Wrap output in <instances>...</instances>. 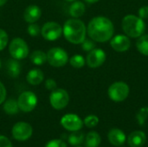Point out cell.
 Instances as JSON below:
<instances>
[{
	"label": "cell",
	"instance_id": "1",
	"mask_svg": "<svg viewBox=\"0 0 148 147\" xmlns=\"http://www.w3.org/2000/svg\"><path fill=\"white\" fill-rule=\"evenodd\" d=\"M87 32L95 42H105L110 40L114 35V24L105 16H96L90 20L88 24Z\"/></svg>",
	"mask_w": 148,
	"mask_h": 147
},
{
	"label": "cell",
	"instance_id": "2",
	"mask_svg": "<svg viewBox=\"0 0 148 147\" xmlns=\"http://www.w3.org/2000/svg\"><path fill=\"white\" fill-rule=\"evenodd\" d=\"M87 28L82 21L78 18H71L65 22L62 34L67 41L73 44H81L86 39Z\"/></svg>",
	"mask_w": 148,
	"mask_h": 147
},
{
	"label": "cell",
	"instance_id": "3",
	"mask_svg": "<svg viewBox=\"0 0 148 147\" xmlns=\"http://www.w3.org/2000/svg\"><path fill=\"white\" fill-rule=\"evenodd\" d=\"M121 26L125 34L133 38L141 36L146 29V24L143 19L134 15L126 16L122 20Z\"/></svg>",
	"mask_w": 148,
	"mask_h": 147
},
{
	"label": "cell",
	"instance_id": "4",
	"mask_svg": "<svg viewBox=\"0 0 148 147\" xmlns=\"http://www.w3.org/2000/svg\"><path fill=\"white\" fill-rule=\"evenodd\" d=\"M69 55L67 52L59 47L50 49L47 53V62L49 65L56 68H61L67 64Z\"/></svg>",
	"mask_w": 148,
	"mask_h": 147
},
{
	"label": "cell",
	"instance_id": "5",
	"mask_svg": "<svg viewBox=\"0 0 148 147\" xmlns=\"http://www.w3.org/2000/svg\"><path fill=\"white\" fill-rule=\"evenodd\" d=\"M9 52L12 58L23 60L29 55V46L23 39L16 37L10 42L9 45Z\"/></svg>",
	"mask_w": 148,
	"mask_h": 147
},
{
	"label": "cell",
	"instance_id": "6",
	"mask_svg": "<svg viewBox=\"0 0 148 147\" xmlns=\"http://www.w3.org/2000/svg\"><path fill=\"white\" fill-rule=\"evenodd\" d=\"M109 98L115 101L121 102L125 101L129 94V87L127 83L123 81H117L113 83L108 91Z\"/></svg>",
	"mask_w": 148,
	"mask_h": 147
},
{
	"label": "cell",
	"instance_id": "7",
	"mask_svg": "<svg viewBox=\"0 0 148 147\" xmlns=\"http://www.w3.org/2000/svg\"><path fill=\"white\" fill-rule=\"evenodd\" d=\"M49 102L54 109L62 110L68 106L69 102V95L65 89L56 88L50 94Z\"/></svg>",
	"mask_w": 148,
	"mask_h": 147
},
{
	"label": "cell",
	"instance_id": "8",
	"mask_svg": "<svg viewBox=\"0 0 148 147\" xmlns=\"http://www.w3.org/2000/svg\"><path fill=\"white\" fill-rule=\"evenodd\" d=\"M17 104L19 110L24 113H29L36 108L37 105V97L33 92H23L18 97Z\"/></svg>",
	"mask_w": 148,
	"mask_h": 147
},
{
	"label": "cell",
	"instance_id": "9",
	"mask_svg": "<svg viewBox=\"0 0 148 147\" xmlns=\"http://www.w3.org/2000/svg\"><path fill=\"white\" fill-rule=\"evenodd\" d=\"M42 37L47 41H56L62 34V27L56 22H48L41 29Z\"/></svg>",
	"mask_w": 148,
	"mask_h": 147
},
{
	"label": "cell",
	"instance_id": "10",
	"mask_svg": "<svg viewBox=\"0 0 148 147\" xmlns=\"http://www.w3.org/2000/svg\"><path fill=\"white\" fill-rule=\"evenodd\" d=\"M33 133V129L29 123L17 122L16 123L11 130L12 137L18 141H25L29 139Z\"/></svg>",
	"mask_w": 148,
	"mask_h": 147
},
{
	"label": "cell",
	"instance_id": "11",
	"mask_svg": "<svg viewBox=\"0 0 148 147\" xmlns=\"http://www.w3.org/2000/svg\"><path fill=\"white\" fill-rule=\"evenodd\" d=\"M61 125L68 131L75 132L82 128L83 121L78 115L74 113H68L61 119Z\"/></svg>",
	"mask_w": 148,
	"mask_h": 147
},
{
	"label": "cell",
	"instance_id": "12",
	"mask_svg": "<svg viewBox=\"0 0 148 147\" xmlns=\"http://www.w3.org/2000/svg\"><path fill=\"white\" fill-rule=\"evenodd\" d=\"M106 61V53L101 49H94L87 55V65L89 68H95L101 66Z\"/></svg>",
	"mask_w": 148,
	"mask_h": 147
},
{
	"label": "cell",
	"instance_id": "13",
	"mask_svg": "<svg viewBox=\"0 0 148 147\" xmlns=\"http://www.w3.org/2000/svg\"><path fill=\"white\" fill-rule=\"evenodd\" d=\"M110 45L117 52H125L129 49L131 42L128 36L124 35H117L111 40Z\"/></svg>",
	"mask_w": 148,
	"mask_h": 147
},
{
	"label": "cell",
	"instance_id": "14",
	"mask_svg": "<svg viewBox=\"0 0 148 147\" xmlns=\"http://www.w3.org/2000/svg\"><path fill=\"white\" fill-rule=\"evenodd\" d=\"M42 16V10L40 9L39 6L31 4L29 5L23 12V18L25 22L28 23H36L37 20L40 19Z\"/></svg>",
	"mask_w": 148,
	"mask_h": 147
},
{
	"label": "cell",
	"instance_id": "15",
	"mask_svg": "<svg viewBox=\"0 0 148 147\" xmlns=\"http://www.w3.org/2000/svg\"><path fill=\"white\" fill-rule=\"evenodd\" d=\"M108 138L111 145L114 146H122L127 139L125 133L119 128H113L109 131L108 134Z\"/></svg>",
	"mask_w": 148,
	"mask_h": 147
},
{
	"label": "cell",
	"instance_id": "16",
	"mask_svg": "<svg viewBox=\"0 0 148 147\" xmlns=\"http://www.w3.org/2000/svg\"><path fill=\"white\" fill-rule=\"evenodd\" d=\"M147 141V135L142 131L133 132L127 139V143L130 147H142Z\"/></svg>",
	"mask_w": 148,
	"mask_h": 147
},
{
	"label": "cell",
	"instance_id": "17",
	"mask_svg": "<svg viewBox=\"0 0 148 147\" xmlns=\"http://www.w3.org/2000/svg\"><path fill=\"white\" fill-rule=\"evenodd\" d=\"M43 79H44V74L39 68L30 69L26 75V81L30 85H33V86H37L41 84Z\"/></svg>",
	"mask_w": 148,
	"mask_h": 147
},
{
	"label": "cell",
	"instance_id": "18",
	"mask_svg": "<svg viewBox=\"0 0 148 147\" xmlns=\"http://www.w3.org/2000/svg\"><path fill=\"white\" fill-rule=\"evenodd\" d=\"M6 69L8 75L12 78H16L21 73L22 66L16 59H10L6 62Z\"/></svg>",
	"mask_w": 148,
	"mask_h": 147
},
{
	"label": "cell",
	"instance_id": "19",
	"mask_svg": "<svg viewBox=\"0 0 148 147\" xmlns=\"http://www.w3.org/2000/svg\"><path fill=\"white\" fill-rule=\"evenodd\" d=\"M85 10H86V7L82 2L74 1L73 3L69 7V15L73 18H78L83 16V14L85 13Z\"/></svg>",
	"mask_w": 148,
	"mask_h": 147
},
{
	"label": "cell",
	"instance_id": "20",
	"mask_svg": "<svg viewBox=\"0 0 148 147\" xmlns=\"http://www.w3.org/2000/svg\"><path fill=\"white\" fill-rule=\"evenodd\" d=\"M101 139L98 133L89 132L85 138L86 147H98L101 144Z\"/></svg>",
	"mask_w": 148,
	"mask_h": 147
},
{
	"label": "cell",
	"instance_id": "21",
	"mask_svg": "<svg viewBox=\"0 0 148 147\" xmlns=\"http://www.w3.org/2000/svg\"><path fill=\"white\" fill-rule=\"evenodd\" d=\"M30 61L35 65H43L47 62V54L42 50H35L30 55Z\"/></svg>",
	"mask_w": 148,
	"mask_h": 147
},
{
	"label": "cell",
	"instance_id": "22",
	"mask_svg": "<svg viewBox=\"0 0 148 147\" xmlns=\"http://www.w3.org/2000/svg\"><path fill=\"white\" fill-rule=\"evenodd\" d=\"M19 107L17 104V101L14 99H9L7 100L3 104V111L10 115H13L18 113Z\"/></svg>",
	"mask_w": 148,
	"mask_h": 147
},
{
	"label": "cell",
	"instance_id": "23",
	"mask_svg": "<svg viewBox=\"0 0 148 147\" xmlns=\"http://www.w3.org/2000/svg\"><path fill=\"white\" fill-rule=\"evenodd\" d=\"M84 138H85V135L83 133L80 132L79 131H75V132H73L69 136V143L71 145V146H80L81 144L83 143L84 141Z\"/></svg>",
	"mask_w": 148,
	"mask_h": 147
},
{
	"label": "cell",
	"instance_id": "24",
	"mask_svg": "<svg viewBox=\"0 0 148 147\" xmlns=\"http://www.w3.org/2000/svg\"><path fill=\"white\" fill-rule=\"evenodd\" d=\"M136 47L140 53L148 56V35H144L139 37L136 42Z\"/></svg>",
	"mask_w": 148,
	"mask_h": 147
},
{
	"label": "cell",
	"instance_id": "25",
	"mask_svg": "<svg viewBox=\"0 0 148 147\" xmlns=\"http://www.w3.org/2000/svg\"><path fill=\"white\" fill-rule=\"evenodd\" d=\"M85 59L82 55H75L70 57L69 59V63L72 67L75 68H81L85 65Z\"/></svg>",
	"mask_w": 148,
	"mask_h": 147
},
{
	"label": "cell",
	"instance_id": "26",
	"mask_svg": "<svg viewBox=\"0 0 148 147\" xmlns=\"http://www.w3.org/2000/svg\"><path fill=\"white\" fill-rule=\"evenodd\" d=\"M148 118V107H145L140 108V110L138 112L137 115H136V119L140 124V126H143L146 122V120Z\"/></svg>",
	"mask_w": 148,
	"mask_h": 147
},
{
	"label": "cell",
	"instance_id": "27",
	"mask_svg": "<svg viewBox=\"0 0 148 147\" xmlns=\"http://www.w3.org/2000/svg\"><path fill=\"white\" fill-rule=\"evenodd\" d=\"M83 123H84V125H85L87 127H88V128H93V127H95V126H96L98 125V123H99V119H98L97 116L91 114V115H88V116H87V117L85 118Z\"/></svg>",
	"mask_w": 148,
	"mask_h": 147
},
{
	"label": "cell",
	"instance_id": "28",
	"mask_svg": "<svg viewBox=\"0 0 148 147\" xmlns=\"http://www.w3.org/2000/svg\"><path fill=\"white\" fill-rule=\"evenodd\" d=\"M27 31L29 34V36L34 37V36H37L41 33V28L38 24L33 23H29V25L27 28Z\"/></svg>",
	"mask_w": 148,
	"mask_h": 147
},
{
	"label": "cell",
	"instance_id": "29",
	"mask_svg": "<svg viewBox=\"0 0 148 147\" xmlns=\"http://www.w3.org/2000/svg\"><path fill=\"white\" fill-rule=\"evenodd\" d=\"M82 48L86 52H89V51L93 50L94 49H95V41L92 40V39H85L82 42Z\"/></svg>",
	"mask_w": 148,
	"mask_h": 147
},
{
	"label": "cell",
	"instance_id": "30",
	"mask_svg": "<svg viewBox=\"0 0 148 147\" xmlns=\"http://www.w3.org/2000/svg\"><path fill=\"white\" fill-rule=\"evenodd\" d=\"M8 41H9L8 34L6 33L5 30L0 29V51L5 49V47L8 44Z\"/></svg>",
	"mask_w": 148,
	"mask_h": 147
},
{
	"label": "cell",
	"instance_id": "31",
	"mask_svg": "<svg viewBox=\"0 0 148 147\" xmlns=\"http://www.w3.org/2000/svg\"><path fill=\"white\" fill-rule=\"evenodd\" d=\"M45 147H67V145L61 139H52L46 144Z\"/></svg>",
	"mask_w": 148,
	"mask_h": 147
},
{
	"label": "cell",
	"instance_id": "32",
	"mask_svg": "<svg viewBox=\"0 0 148 147\" xmlns=\"http://www.w3.org/2000/svg\"><path fill=\"white\" fill-rule=\"evenodd\" d=\"M56 81L53 79H47L46 81H45V88L48 89V90H50V91H53L56 88Z\"/></svg>",
	"mask_w": 148,
	"mask_h": 147
},
{
	"label": "cell",
	"instance_id": "33",
	"mask_svg": "<svg viewBox=\"0 0 148 147\" xmlns=\"http://www.w3.org/2000/svg\"><path fill=\"white\" fill-rule=\"evenodd\" d=\"M0 147H13L11 142L5 136L0 135Z\"/></svg>",
	"mask_w": 148,
	"mask_h": 147
},
{
	"label": "cell",
	"instance_id": "34",
	"mask_svg": "<svg viewBox=\"0 0 148 147\" xmlns=\"http://www.w3.org/2000/svg\"><path fill=\"white\" fill-rule=\"evenodd\" d=\"M139 16L141 19L148 18V6H142L139 10Z\"/></svg>",
	"mask_w": 148,
	"mask_h": 147
},
{
	"label": "cell",
	"instance_id": "35",
	"mask_svg": "<svg viewBox=\"0 0 148 147\" xmlns=\"http://www.w3.org/2000/svg\"><path fill=\"white\" fill-rule=\"evenodd\" d=\"M6 98V89L3 84L0 81V105L5 101Z\"/></svg>",
	"mask_w": 148,
	"mask_h": 147
},
{
	"label": "cell",
	"instance_id": "36",
	"mask_svg": "<svg viewBox=\"0 0 148 147\" xmlns=\"http://www.w3.org/2000/svg\"><path fill=\"white\" fill-rule=\"evenodd\" d=\"M84 1H86L87 3H97L100 0H84Z\"/></svg>",
	"mask_w": 148,
	"mask_h": 147
},
{
	"label": "cell",
	"instance_id": "37",
	"mask_svg": "<svg viewBox=\"0 0 148 147\" xmlns=\"http://www.w3.org/2000/svg\"><path fill=\"white\" fill-rule=\"evenodd\" d=\"M7 1H8V0H0V7L3 6V5H4V4L7 3Z\"/></svg>",
	"mask_w": 148,
	"mask_h": 147
},
{
	"label": "cell",
	"instance_id": "38",
	"mask_svg": "<svg viewBox=\"0 0 148 147\" xmlns=\"http://www.w3.org/2000/svg\"><path fill=\"white\" fill-rule=\"evenodd\" d=\"M67 2H74V1H76V0H65Z\"/></svg>",
	"mask_w": 148,
	"mask_h": 147
},
{
	"label": "cell",
	"instance_id": "39",
	"mask_svg": "<svg viewBox=\"0 0 148 147\" xmlns=\"http://www.w3.org/2000/svg\"><path fill=\"white\" fill-rule=\"evenodd\" d=\"M0 68H1V60H0Z\"/></svg>",
	"mask_w": 148,
	"mask_h": 147
},
{
	"label": "cell",
	"instance_id": "40",
	"mask_svg": "<svg viewBox=\"0 0 148 147\" xmlns=\"http://www.w3.org/2000/svg\"><path fill=\"white\" fill-rule=\"evenodd\" d=\"M75 147H82V146H75Z\"/></svg>",
	"mask_w": 148,
	"mask_h": 147
}]
</instances>
